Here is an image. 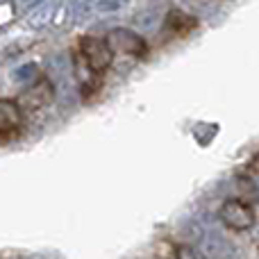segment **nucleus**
Wrapping results in <instances>:
<instances>
[{
    "instance_id": "7ed1b4c3",
    "label": "nucleus",
    "mask_w": 259,
    "mask_h": 259,
    "mask_svg": "<svg viewBox=\"0 0 259 259\" xmlns=\"http://www.w3.org/2000/svg\"><path fill=\"white\" fill-rule=\"evenodd\" d=\"M107 44L112 46L114 53H121V55H130V57H146L148 55V44L132 30H125V27H116L112 30L107 36Z\"/></svg>"
},
{
    "instance_id": "20e7f679",
    "label": "nucleus",
    "mask_w": 259,
    "mask_h": 259,
    "mask_svg": "<svg viewBox=\"0 0 259 259\" xmlns=\"http://www.w3.org/2000/svg\"><path fill=\"white\" fill-rule=\"evenodd\" d=\"M23 107L18 105V100L5 98L0 103V139L3 143H9L14 139L21 137L23 132Z\"/></svg>"
},
{
    "instance_id": "f03ea898",
    "label": "nucleus",
    "mask_w": 259,
    "mask_h": 259,
    "mask_svg": "<svg viewBox=\"0 0 259 259\" xmlns=\"http://www.w3.org/2000/svg\"><path fill=\"white\" fill-rule=\"evenodd\" d=\"M55 98V87L48 77H39L36 82H32L21 96H18V105L23 107V112H41L46 109Z\"/></svg>"
},
{
    "instance_id": "39448f33",
    "label": "nucleus",
    "mask_w": 259,
    "mask_h": 259,
    "mask_svg": "<svg viewBox=\"0 0 259 259\" xmlns=\"http://www.w3.org/2000/svg\"><path fill=\"white\" fill-rule=\"evenodd\" d=\"M193 30H198V18L191 16L187 12H180V9H170L164 18V32L173 39H184L189 36Z\"/></svg>"
},
{
    "instance_id": "423d86ee",
    "label": "nucleus",
    "mask_w": 259,
    "mask_h": 259,
    "mask_svg": "<svg viewBox=\"0 0 259 259\" xmlns=\"http://www.w3.org/2000/svg\"><path fill=\"white\" fill-rule=\"evenodd\" d=\"M175 259H205V257L196 248L187 246V243H180V246H175Z\"/></svg>"
},
{
    "instance_id": "0eeeda50",
    "label": "nucleus",
    "mask_w": 259,
    "mask_h": 259,
    "mask_svg": "<svg viewBox=\"0 0 259 259\" xmlns=\"http://www.w3.org/2000/svg\"><path fill=\"white\" fill-rule=\"evenodd\" d=\"M246 170H248V175H250V178H259V155H255L250 161H248Z\"/></svg>"
},
{
    "instance_id": "f257e3e1",
    "label": "nucleus",
    "mask_w": 259,
    "mask_h": 259,
    "mask_svg": "<svg viewBox=\"0 0 259 259\" xmlns=\"http://www.w3.org/2000/svg\"><path fill=\"white\" fill-rule=\"evenodd\" d=\"M219 219L225 228L234 230V232H246L255 225V209L248 205L241 198H230L221 205L219 209Z\"/></svg>"
}]
</instances>
